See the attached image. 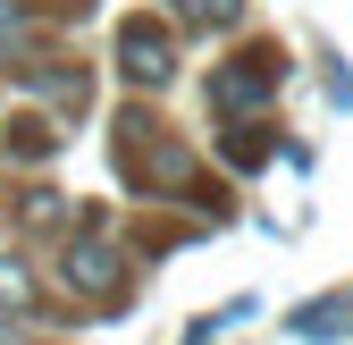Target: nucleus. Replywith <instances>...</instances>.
Returning <instances> with one entry per match:
<instances>
[{
	"mask_svg": "<svg viewBox=\"0 0 353 345\" xmlns=\"http://www.w3.org/2000/svg\"><path fill=\"white\" fill-rule=\"evenodd\" d=\"M118 59H126V76H135V84H160L168 76V34L160 26H118Z\"/></svg>",
	"mask_w": 353,
	"mask_h": 345,
	"instance_id": "nucleus-1",
	"label": "nucleus"
},
{
	"mask_svg": "<svg viewBox=\"0 0 353 345\" xmlns=\"http://www.w3.org/2000/svg\"><path fill=\"white\" fill-rule=\"evenodd\" d=\"M286 328H294V337H312V345H320V337H328V345L353 337V295H320V304H303Z\"/></svg>",
	"mask_w": 353,
	"mask_h": 345,
	"instance_id": "nucleus-2",
	"label": "nucleus"
},
{
	"mask_svg": "<svg viewBox=\"0 0 353 345\" xmlns=\"http://www.w3.org/2000/svg\"><path fill=\"white\" fill-rule=\"evenodd\" d=\"M270 84H278L270 68H252V59H236L228 76L210 84V101H219V110H261V101H270Z\"/></svg>",
	"mask_w": 353,
	"mask_h": 345,
	"instance_id": "nucleus-3",
	"label": "nucleus"
},
{
	"mask_svg": "<svg viewBox=\"0 0 353 345\" xmlns=\"http://www.w3.org/2000/svg\"><path fill=\"white\" fill-rule=\"evenodd\" d=\"M68 278H76L84 295H101V286H110L118 270H110V253H101V244H76V253H68Z\"/></svg>",
	"mask_w": 353,
	"mask_h": 345,
	"instance_id": "nucleus-4",
	"label": "nucleus"
},
{
	"mask_svg": "<svg viewBox=\"0 0 353 345\" xmlns=\"http://www.w3.org/2000/svg\"><path fill=\"white\" fill-rule=\"evenodd\" d=\"M26 304H34V278L17 262H0V312H26Z\"/></svg>",
	"mask_w": 353,
	"mask_h": 345,
	"instance_id": "nucleus-5",
	"label": "nucleus"
},
{
	"mask_svg": "<svg viewBox=\"0 0 353 345\" xmlns=\"http://www.w3.org/2000/svg\"><path fill=\"white\" fill-rule=\"evenodd\" d=\"M17 42H26V17H17V0H0V59H9Z\"/></svg>",
	"mask_w": 353,
	"mask_h": 345,
	"instance_id": "nucleus-6",
	"label": "nucleus"
}]
</instances>
